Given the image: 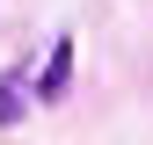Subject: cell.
Instances as JSON below:
<instances>
[{
    "mask_svg": "<svg viewBox=\"0 0 153 145\" xmlns=\"http://www.w3.org/2000/svg\"><path fill=\"white\" fill-rule=\"evenodd\" d=\"M36 102H59L66 87H73V36H51V58H44V72H36Z\"/></svg>",
    "mask_w": 153,
    "mask_h": 145,
    "instance_id": "obj_1",
    "label": "cell"
},
{
    "mask_svg": "<svg viewBox=\"0 0 153 145\" xmlns=\"http://www.w3.org/2000/svg\"><path fill=\"white\" fill-rule=\"evenodd\" d=\"M22 109H29L22 72H0V131H15V123H22Z\"/></svg>",
    "mask_w": 153,
    "mask_h": 145,
    "instance_id": "obj_2",
    "label": "cell"
}]
</instances>
